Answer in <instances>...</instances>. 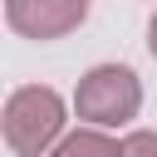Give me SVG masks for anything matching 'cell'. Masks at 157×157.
Segmentation results:
<instances>
[{
    "label": "cell",
    "instance_id": "6da1fadb",
    "mask_svg": "<svg viewBox=\"0 0 157 157\" xmlns=\"http://www.w3.org/2000/svg\"><path fill=\"white\" fill-rule=\"evenodd\" d=\"M5 142L15 157H44L64 142V98L49 83H25L5 98Z\"/></svg>",
    "mask_w": 157,
    "mask_h": 157
},
{
    "label": "cell",
    "instance_id": "5b68a950",
    "mask_svg": "<svg viewBox=\"0 0 157 157\" xmlns=\"http://www.w3.org/2000/svg\"><path fill=\"white\" fill-rule=\"evenodd\" d=\"M118 157H157V132L152 128H137L118 142Z\"/></svg>",
    "mask_w": 157,
    "mask_h": 157
},
{
    "label": "cell",
    "instance_id": "8992f818",
    "mask_svg": "<svg viewBox=\"0 0 157 157\" xmlns=\"http://www.w3.org/2000/svg\"><path fill=\"white\" fill-rule=\"evenodd\" d=\"M147 49H152V59H157V15L147 20Z\"/></svg>",
    "mask_w": 157,
    "mask_h": 157
},
{
    "label": "cell",
    "instance_id": "3957f363",
    "mask_svg": "<svg viewBox=\"0 0 157 157\" xmlns=\"http://www.w3.org/2000/svg\"><path fill=\"white\" fill-rule=\"evenodd\" d=\"M5 20L25 39H64L88 20V0H5Z\"/></svg>",
    "mask_w": 157,
    "mask_h": 157
},
{
    "label": "cell",
    "instance_id": "7a4b0ae2",
    "mask_svg": "<svg viewBox=\"0 0 157 157\" xmlns=\"http://www.w3.org/2000/svg\"><path fill=\"white\" fill-rule=\"evenodd\" d=\"M142 108V83L128 64H98L74 88V113L88 128H123Z\"/></svg>",
    "mask_w": 157,
    "mask_h": 157
},
{
    "label": "cell",
    "instance_id": "277c9868",
    "mask_svg": "<svg viewBox=\"0 0 157 157\" xmlns=\"http://www.w3.org/2000/svg\"><path fill=\"white\" fill-rule=\"evenodd\" d=\"M49 157H118V142L103 128H74V132H64V142Z\"/></svg>",
    "mask_w": 157,
    "mask_h": 157
}]
</instances>
